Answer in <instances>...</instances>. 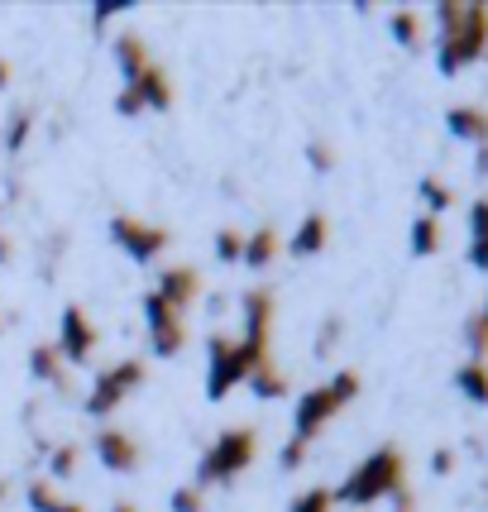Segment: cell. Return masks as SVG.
Returning a JSON list of instances; mask_svg holds the SVG:
<instances>
[{
	"instance_id": "obj_1",
	"label": "cell",
	"mask_w": 488,
	"mask_h": 512,
	"mask_svg": "<svg viewBox=\"0 0 488 512\" xmlns=\"http://www.w3.org/2000/svg\"><path fill=\"white\" fill-rule=\"evenodd\" d=\"M488 53V5L469 0H441L436 5V67L445 77L474 67Z\"/></svg>"
},
{
	"instance_id": "obj_2",
	"label": "cell",
	"mask_w": 488,
	"mask_h": 512,
	"mask_svg": "<svg viewBox=\"0 0 488 512\" xmlns=\"http://www.w3.org/2000/svg\"><path fill=\"white\" fill-rule=\"evenodd\" d=\"M398 489H407V460H402L398 446H378L350 469V479L340 489H331V498L345 508H374Z\"/></svg>"
},
{
	"instance_id": "obj_3",
	"label": "cell",
	"mask_w": 488,
	"mask_h": 512,
	"mask_svg": "<svg viewBox=\"0 0 488 512\" xmlns=\"http://www.w3.org/2000/svg\"><path fill=\"white\" fill-rule=\"evenodd\" d=\"M359 388H364V379H359L355 369H340V374L326 379L321 388H307V393L297 398V407H292V436H297L302 446H311V441L359 398Z\"/></svg>"
},
{
	"instance_id": "obj_4",
	"label": "cell",
	"mask_w": 488,
	"mask_h": 512,
	"mask_svg": "<svg viewBox=\"0 0 488 512\" xmlns=\"http://www.w3.org/2000/svg\"><path fill=\"white\" fill-rule=\"evenodd\" d=\"M254 455H259V436L249 431V426H230L221 431L211 450L197 460V489H211V484H235L244 469L254 465Z\"/></svg>"
},
{
	"instance_id": "obj_5",
	"label": "cell",
	"mask_w": 488,
	"mask_h": 512,
	"mask_svg": "<svg viewBox=\"0 0 488 512\" xmlns=\"http://www.w3.org/2000/svg\"><path fill=\"white\" fill-rule=\"evenodd\" d=\"M254 374V364L244 355V345L235 335H206V398L225 402L244 379Z\"/></svg>"
},
{
	"instance_id": "obj_6",
	"label": "cell",
	"mask_w": 488,
	"mask_h": 512,
	"mask_svg": "<svg viewBox=\"0 0 488 512\" xmlns=\"http://www.w3.org/2000/svg\"><path fill=\"white\" fill-rule=\"evenodd\" d=\"M134 388H144V364H139V359H115V364H106V369L91 379L87 398H82V412H87L91 422H106Z\"/></svg>"
},
{
	"instance_id": "obj_7",
	"label": "cell",
	"mask_w": 488,
	"mask_h": 512,
	"mask_svg": "<svg viewBox=\"0 0 488 512\" xmlns=\"http://www.w3.org/2000/svg\"><path fill=\"white\" fill-rule=\"evenodd\" d=\"M240 307H244V331L235 335V340L244 345L249 364H254V369H264V364H273V359H268V331H273V292H268V288H244Z\"/></svg>"
},
{
	"instance_id": "obj_8",
	"label": "cell",
	"mask_w": 488,
	"mask_h": 512,
	"mask_svg": "<svg viewBox=\"0 0 488 512\" xmlns=\"http://www.w3.org/2000/svg\"><path fill=\"white\" fill-rule=\"evenodd\" d=\"M144 326H149V355L178 359L187 350V316H178L158 292H144Z\"/></svg>"
},
{
	"instance_id": "obj_9",
	"label": "cell",
	"mask_w": 488,
	"mask_h": 512,
	"mask_svg": "<svg viewBox=\"0 0 488 512\" xmlns=\"http://www.w3.org/2000/svg\"><path fill=\"white\" fill-rule=\"evenodd\" d=\"M111 245L125 249L134 264H154L158 254L173 245V235H168L163 225L139 221V216H115V221H111Z\"/></svg>"
},
{
	"instance_id": "obj_10",
	"label": "cell",
	"mask_w": 488,
	"mask_h": 512,
	"mask_svg": "<svg viewBox=\"0 0 488 512\" xmlns=\"http://www.w3.org/2000/svg\"><path fill=\"white\" fill-rule=\"evenodd\" d=\"M96 326H91V316L77 307V302H67L63 316H58V355H63V364H87L91 350H96Z\"/></svg>"
},
{
	"instance_id": "obj_11",
	"label": "cell",
	"mask_w": 488,
	"mask_h": 512,
	"mask_svg": "<svg viewBox=\"0 0 488 512\" xmlns=\"http://www.w3.org/2000/svg\"><path fill=\"white\" fill-rule=\"evenodd\" d=\"M91 450H96V460L111 469V474H134L139 469V441H134L130 431H120V426H96Z\"/></svg>"
},
{
	"instance_id": "obj_12",
	"label": "cell",
	"mask_w": 488,
	"mask_h": 512,
	"mask_svg": "<svg viewBox=\"0 0 488 512\" xmlns=\"http://www.w3.org/2000/svg\"><path fill=\"white\" fill-rule=\"evenodd\" d=\"M158 297L173 307V312H192V302L201 297V273L192 264H168L163 273H158Z\"/></svg>"
},
{
	"instance_id": "obj_13",
	"label": "cell",
	"mask_w": 488,
	"mask_h": 512,
	"mask_svg": "<svg viewBox=\"0 0 488 512\" xmlns=\"http://www.w3.org/2000/svg\"><path fill=\"white\" fill-rule=\"evenodd\" d=\"M326 245H331V216H326V211H307V216H302V225L292 230L288 254H292V259H316Z\"/></svg>"
},
{
	"instance_id": "obj_14",
	"label": "cell",
	"mask_w": 488,
	"mask_h": 512,
	"mask_svg": "<svg viewBox=\"0 0 488 512\" xmlns=\"http://www.w3.org/2000/svg\"><path fill=\"white\" fill-rule=\"evenodd\" d=\"M445 130L455 134L460 144H474V149H484L488 144V111L484 106H450L445 111Z\"/></svg>"
},
{
	"instance_id": "obj_15",
	"label": "cell",
	"mask_w": 488,
	"mask_h": 512,
	"mask_svg": "<svg viewBox=\"0 0 488 512\" xmlns=\"http://www.w3.org/2000/svg\"><path fill=\"white\" fill-rule=\"evenodd\" d=\"M125 87L144 101V111H173V82H168V72L158 63H149L134 82H125Z\"/></svg>"
},
{
	"instance_id": "obj_16",
	"label": "cell",
	"mask_w": 488,
	"mask_h": 512,
	"mask_svg": "<svg viewBox=\"0 0 488 512\" xmlns=\"http://www.w3.org/2000/svg\"><path fill=\"white\" fill-rule=\"evenodd\" d=\"M111 53H115V67H120V77H125V82H134L144 67L154 63V58H149V44H144V34H134V29L115 34Z\"/></svg>"
},
{
	"instance_id": "obj_17",
	"label": "cell",
	"mask_w": 488,
	"mask_h": 512,
	"mask_svg": "<svg viewBox=\"0 0 488 512\" xmlns=\"http://www.w3.org/2000/svg\"><path fill=\"white\" fill-rule=\"evenodd\" d=\"M278 249H283V240H278V230L273 225H259V230H249L244 235V254H240V264L244 268H268L273 259H278Z\"/></svg>"
},
{
	"instance_id": "obj_18",
	"label": "cell",
	"mask_w": 488,
	"mask_h": 512,
	"mask_svg": "<svg viewBox=\"0 0 488 512\" xmlns=\"http://www.w3.org/2000/svg\"><path fill=\"white\" fill-rule=\"evenodd\" d=\"M29 374H34L39 383H48V388H67V364H63V355H58L53 340L29 350Z\"/></svg>"
},
{
	"instance_id": "obj_19",
	"label": "cell",
	"mask_w": 488,
	"mask_h": 512,
	"mask_svg": "<svg viewBox=\"0 0 488 512\" xmlns=\"http://www.w3.org/2000/svg\"><path fill=\"white\" fill-rule=\"evenodd\" d=\"M465 254L479 273H488V197H479L469 206V249Z\"/></svg>"
},
{
	"instance_id": "obj_20",
	"label": "cell",
	"mask_w": 488,
	"mask_h": 512,
	"mask_svg": "<svg viewBox=\"0 0 488 512\" xmlns=\"http://www.w3.org/2000/svg\"><path fill=\"white\" fill-rule=\"evenodd\" d=\"M455 388H460V398L465 402L488 407V364L484 359H465V364L455 369Z\"/></svg>"
},
{
	"instance_id": "obj_21",
	"label": "cell",
	"mask_w": 488,
	"mask_h": 512,
	"mask_svg": "<svg viewBox=\"0 0 488 512\" xmlns=\"http://www.w3.org/2000/svg\"><path fill=\"white\" fill-rule=\"evenodd\" d=\"M407 245H412V254H417V259H431V254H441V221L422 211V216L412 221V240H407Z\"/></svg>"
},
{
	"instance_id": "obj_22",
	"label": "cell",
	"mask_w": 488,
	"mask_h": 512,
	"mask_svg": "<svg viewBox=\"0 0 488 512\" xmlns=\"http://www.w3.org/2000/svg\"><path fill=\"white\" fill-rule=\"evenodd\" d=\"M417 197H422L426 216H436V221H441V211H450V206H455V192H450V182H441L436 173H426V178L417 182Z\"/></svg>"
},
{
	"instance_id": "obj_23",
	"label": "cell",
	"mask_w": 488,
	"mask_h": 512,
	"mask_svg": "<svg viewBox=\"0 0 488 512\" xmlns=\"http://www.w3.org/2000/svg\"><path fill=\"white\" fill-rule=\"evenodd\" d=\"M34 120H39V115H34V106H15V111L5 115V149H10V154H20L24 144H29Z\"/></svg>"
},
{
	"instance_id": "obj_24",
	"label": "cell",
	"mask_w": 488,
	"mask_h": 512,
	"mask_svg": "<svg viewBox=\"0 0 488 512\" xmlns=\"http://www.w3.org/2000/svg\"><path fill=\"white\" fill-rule=\"evenodd\" d=\"M388 34L398 39V48H422V15L417 10H393L388 15Z\"/></svg>"
},
{
	"instance_id": "obj_25",
	"label": "cell",
	"mask_w": 488,
	"mask_h": 512,
	"mask_svg": "<svg viewBox=\"0 0 488 512\" xmlns=\"http://www.w3.org/2000/svg\"><path fill=\"white\" fill-rule=\"evenodd\" d=\"M77 465H82V446L77 441H58L53 446V455H48V474L63 484V479H72L77 474Z\"/></svg>"
},
{
	"instance_id": "obj_26",
	"label": "cell",
	"mask_w": 488,
	"mask_h": 512,
	"mask_svg": "<svg viewBox=\"0 0 488 512\" xmlns=\"http://www.w3.org/2000/svg\"><path fill=\"white\" fill-rule=\"evenodd\" d=\"M29 508H34V512H87L82 503H67V498H58L48 484H29Z\"/></svg>"
},
{
	"instance_id": "obj_27",
	"label": "cell",
	"mask_w": 488,
	"mask_h": 512,
	"mask_svg": "<svg viewBox=\"0 0 488 512\" xmlns=\"http://www.w3.org/2000/svg\"><path fill=\"white\" fill-rule=\"evenodd\" d=\"M249 383H254V398H283V393H288V379H283V374H278V369H273V364H264V369H254V374H249Z\"/></svg>"
},
{
	"instance_id": "obj_28",
	"label": "cell",
	"mask_w": 488,
	"mask_h": 512,
	"mask_svg": "<svg viewBox=\"0 0 488 512\" xmlns=\"http://www.w3.org/2000/svg\"><path fill=\"white\" fill-rule=\"evenodd\" d=\"M211 249H216V259H221V264H240V254H244V230H235V225L216 230Z\"/></svg>"
},
{
	"instance_id": "obj_29",
	"label": "cell",
	"mask_w": 488,
	"mask_h": 512,
	"mask_svg": "<svg viewBox=\"0 0 488 512\" xmlns=\"http://www.w3.org/2000/svg\"><path fill=\"white\" fill-rule=\"evenodd\" d=\"M335 508V498H331V489H302V493H292V503H288V512H331Z\"/></svg>"
},
{
	"instance_id": "obj_30",
	"label": "cell",
	"mask_w": 488,
	"mask_h": 512,
	"mask_svg": "<svg viewBox=\"0 0 488 512\" xmlns=\"http://www.w3.org/2000/svg\"><path fill=\"white\" fill-rule=\"evenodd\" d=\"M465 350H469V359L488 355V321H484V312H474L465 321Z\"/></svg>"
},
{
	"instance_id": "obj_31",
	"label": "cell",
	"mask_w": 488,
	"mask_h": 512,
	"mask_svg": "<svg viewBox=\"0 0 488 512\" xmlns=\"http://www.w3.org/2000/svg\"><path fill=\"white\" fill-rule=\"evenodd\" d=\"M168 508L173 512H206V498H201L197 484H178V489L168 493Z\"/></svg>"
},
{
	"instance_id": "obj_32",
	"label": "cell",
	"mask_w": 488,
	"mask_h": 512,
	"mask_svg": "<svg viewBox=\"0 0 488 512\" xmlns=\"http://www.w3.org/2000/svg\"><path fill=\"white\" fill-rule=\"evenodd\" d=\"M307 163H311V173H331V168H335V149L326 144V139H311V144H307Z\"/></svg>"
},
{
	"instance_id": "obj_33",
	"label": "cell",
	"mask_w": 488,
	"mask_h": 512,
	"mask_svg": "<svg viewBox=\"0 0 488 512\" xmlns=\"http://www.w3.org/2000/svg\"><path fill=\"white\" fill-rule=\"evenodd\" d=\"M125 10H130V0H96V5H91V24L106 29V24H111L115 15H125Z\"/></svg>"
},
{
	"instance_id": "obj_34",
	"label": "cell",
	"mask_w": 488,
	"mask_h": 512,
	"mask_svg": "<svg viewBox=\"0 0 488 512\" xmlns=\"http://www.w3.org/2000/svg\"><path fill=\"white\" fill-rule=\"evenodd\" d=\"M307 450H311V446H302L297 436H288V441H283V450H278V469H302Z\"/></svg>"
},
{
	"instance_id": "obj_35",
	"label": "cell",
	"mask_w": 488,
	"mask_h": 512,
	"mask_svg": "<svg viewBox=\"0 0 488 512\" xmlns=\"http://www.w3.org/2000/svg\"><path fill=\"white\" fill-rule=\"evenodd\" d=\"M340 331H345V326H340V316H326V321H321V331H316V355H331V345L340 340Z\"/></svg>"
},
{
	"instance_id": "obj_36",
	"label": "cell",
	"mask_w": 488,
	"mask_h": 512,
	"mask_svg": "<svg viewBox=\"0 0 488 512\" xmlns=\"http://www.w3.org/2000/svg\"><path fill=\"white\" fill-rule=\"evenodd\" d=\"M115 115L134 120V115H144V101H139V96H134L130 87H120V96H115Z\"/></svg>"
},
{
	"instance_id": "obj_37",
	"label": "cell",
	"mask_w": 488,
	"mask_h": 512,
	"mask_svg": "<svg viewBox=\"0 0 488 512\" xmlns=\"http://www.w3.org/2000/svg\"><path fill=\"white\" fill-rule=\"evenodd\" d=\"M431 474H455V450L450 446H441V450H431Z\"/></svg>"
},
{
	"instance_id": "obj_38",
	"label": "cell",
	"mask_w": 488,
	"mask_h": 512,
	"mask_svg": "<svg viewBox=\"0 0 488 512\" xmlns=\"http://www.w3.org/2000/svg\"><path fill=\"white\" fill-rule=\"evenodd\" d=\"M393 512H417V498H412L407 489H398L393 493Z\"/></svg>"
},
{
	"instance_id": "obj_39",
	"label": "cell",
	"mask_w": 488,
	"mask_h": 512,
	"mask_svg": "<svg viewBox=\"0 0 488 512\" xmlns=\"http://www.w3.org/2000/svg\"><path fill=\"white\" fill-rule=\"evenodd\" d=\"M474 173H479V178H488V144H484V149H474Z\"/></svg>"
},
{
	"instance_id": "obj_40",
	"label": "cell",
	"mask_w": 488,
	"mask_h": 512,
	"mask_svg": "<svg viewBox=\"0 0 488 512\" xmlns=\"http://www.w3.org/2000/svg\"><path fill=\"white\" fill-rule=\"evenodd\" d=\"M10 259H15V245H10V235L0 230V264H10Z\"/></svg>"
},
{
	"instance_id": "obj_41",
	"label": "cell",
	"mask_w": 488,
	"mask_h": 512,
	"mask_svg": "<svg viewBox=\"0 0 488 512\" xmlns=\"http://www.w3.org/2000/svg\"><path fill=\"white\" fill-rule=\"evenodd\" d=\"M10 87V58H0V91Z\"/></svg>"
},
{
	"instance_id": "obj_42",
	"label": "cell",
	"mask_w": 488,
	"mask_h": 512,
	"mask_svg": "<svg viewBox=\"0 0 488 512\" xmlns=\"http://www.w3.org/2000/svg\"><path fill=\"white\" fill-rule=\"evenodd\" d=\"M111 512H139V508H134V503H115Z\"/></svg>"
},
{
	"instance_id": "obj_43",
	"label": "cell",
	"mask_w": 488,
	"mask_h": 512,
	"mask_svg": "<svg viewBox=\"0 0 488 512\" xmlns=\"http://www.w3.org/2000/svg\"><path fill=\"white\" fill-rule=\"evenodd\" d=\"M0 498H5V479H0Z\"/></svg>"
},
{
	"instance_id": "obj_44",
	"label": "cell",
	"mask_w": 488,
	"mask_h": 512,
	"mask_svg": "<svg viewBox=\"0 0 488 512\" xmlns=\"http://www.w3.org/2000/svg\"><path fill=\"white\" fill-rule=\"evenodd\" d=\"M0 331H5V316H0Z\"/></svg>"
},
{
	"instance_id": "obj_45",
	"label": "cell",
	"mask_w": 488,
	"mask_h": 512,
	"mask_svg": "<svg viewBox=\"0 0 488 512\" xmlns=\"http://www.w3.org/2000/svg\"><path fill=\"white\" fill-rule=\"evenodd\" d=\"M484 321H488V307H484Z\"/></svg>"
}]
</instances>
